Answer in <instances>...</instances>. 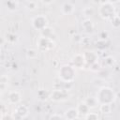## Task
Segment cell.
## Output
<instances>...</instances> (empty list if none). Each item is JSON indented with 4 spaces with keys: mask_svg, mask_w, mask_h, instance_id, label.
Returning <instances> with one entry per match:
<instances>
[{
    "mask_svg": "<svg viewBox=\"0 0 120 120\" xmlns=\"http://www.w3.org/2000/svg\"><path fill=\"white\" fill-rule=\"evenodd\" d=\"M96 98L99 105L112 104L116 99V94L112 88L108 86H102L98 90Z\"/></svg>",
    "mask_w": 120,
    "mask_h": 120,
    "instance_id": "obj_1",
    "label": "cell"
},
{
    "mask_svg": "<svg viewBox=\"0 0 120 120\" xmlns=\"http://www.w3.org/2000/svg\"><path fill=\"white\" fill-rule=\"evenodd\" d=\"M58 77L64 82H70L75 79V68L70 65H63L58 70Z\"/></svg>",
    "mask_w": 120,
    "mask_h": 120,
    "instance_id": "obj_2",
    "label": "cell"
},
{
    "mask_svg": "<svg viewBox=\"0 0 120 120\" xmlns=\"http://www.w3.org/2000/svg\"><path fill=\"white\" fill-rule=\"evenodd\" d=\"M98 14L103 19L112 20L115 16V8L112 2H110V1L102 2L101 6L98 8Z\"/></svg>",
    "mask_w": 120,
    "mask_h": 120,
    "instance_id": "obj_3",
    "label": "cell"
},
{
    "mask_svg": "<svg viewBox=\"0 0 120 120\" xmlns=\"http://www.w3.org/2000/svg\"><path fill=\"white\" fill-rule=\"evenodd\" d=\"M47 23H48L47 18L42 14H39V15L34 17L32 20V26L36 30L42 31L44 28L47 27Z\"/></svg>",
    "mask_w": 120,
    "mask_h": 120,
    "instance_id": "obj_4",
    "label": "cell"
},
{
    "mask_svg": "<svg viewBox=\"0 0 120 120\" xmlns=\"http://www.w3.org/2000/svg\"><path fill=\"white\" fill-rule=\"evenodd\" d=\"M38 46L40 50L43 51H47V50H51L54 47V42L52 41V38H42L40 37L38 39Z\"/></svg>",
    "mask_w": 120,
    "mask_h": 120,
    "instance_id": "obj_5",
    "label": "cell"
},
{
    "mask_svg": "<svg viewBox=\"0 0 120 120\" xmlns=\"http://www.w3.org/2000/svg\"><path fill=\"white\" fill-rule=\"evenodd\" d=\"M67 96H68V94L66 93V91H64L62 89H55L51 93L50 98L52 101H60V100L65 99L67 98Z\"/></svg>",
    "mask_w": 120,
    "mask_h": 120,
    "instance_id": "obj_6",
    "label": "cell"
},
{
    "mask_svg": "<svg viewBox=\"0 0 120 120\" xmlns=\"http://www.w3.org/2000/svg\"><path fill=\"white\" fill-rule=\"evenodd\" d=\"M83 56H84L86 65L92 66L93 64L98 62V55L94 52H86L83 53Z\"/></svg>",
    "mask_w": 120,
    "mask_h": 120,
    "instance_id": "obj_7",
    "label": "cell"
},
{
    "mask_svg": "<svg viewBox=\"0 0 120 120\" xmlns=\"http://www.w3.org/2000/svg\"><path fill=\"white\" fill-rule=\"evenodd\" d=\"M72 63H73V65H74L75 68H82L86 64L83 54H80V53H77L76 55L73 56Z\"/></svg>",
    "mask_w": 120,
    "mask_h": 120,
    "instance_id": "obj_8",
    "label": "cell"
},
{
    "mask_svg": "<svg viewBox=\"0 0 120 120\" xmlns=\"http://www.w3.org/2000/svg\"><path fill=\"white\" fill-rule=\"evenodd\" d=\"M14 112L19 118H25L28 115V108L25 105H18L15 108Z\"/></svg>",
    "mask_w": 120,
    "mask_h": 120,
    "instance_id": "obj_9",
    "label": "cell"
},
{
    "mask_svg": "<svg viewBox=\"0 0 120 120\" xmlns=\"http://www.w3.org/2000/svg\"><path fill=\"white\" fill-rule=\"evenodd\" d=\"M21 100V95L18 91H11L8 93V101L10 104H18Z\"/></svg>",
    "mask_w": 120,
    "mask_h": 120,
    "instance_id": "obj_10",
    "label": "cell"
},
{
    "mask_svg": "<svg viewBox=\"0 0 120 120\" xmlns=\"http://www.w3.org/2000/svg\"><path fill=\"white\" fill-rule=\"evenodd\" d=\"M82 30L87 34H90L94 31V24L90 19L83 20L82 22Z\"/></svg>",
    "mask_w": 120,
    "mask_h": 120,
    "instance_id": "obj_11",
    "label": "cell"
},
{
    "mask_svg": "<svg viewBox=\"0 0 120 120\" xmlns=\"http://www.w3.org/2000/svg\"><path fill=\"white\" fill-rule=\"evenodd\" d=\"M79 112L77 110V108H69L65 112V117L67 120H73L75 118H77L79 116Z\"/></svg>",
    "mask_w": 120,
    "mask_h": 120,
    "instance_id": "obj_12",
    "label": "cell"
},
{
    "mask_svg": "<svg viewBox=\"0 0 120 120\" xmlns=\"http://www.w3.org/2000/svg\"><path fill=\"white\" fill-rule=\"evenodd\" d=\"M61 11L65 15H70L74 11V6L70 2H65L61 7Z\"/></svg>",
    "mask_w": 120,
    "mask_h": 120,
    "instance_id": "obj_13",
    "label": "cell"
},
{
    "mask_svg": "<svg viewBox=\"0 0 120 120\" xmlns=\"http://www.w3.org/2000/svg\"><path fill=\"white\" fill-rule=\"evenodd\" d=\"M84 102H85L86 105L89 107V109H94V108H96L98 105H99L98 102V100H97V98H96V97H89V98H87L84 100Z\"/></svg>",
    "mask_w": 120,
    "mask_h": 120,
    "instance_id": "obj_14",
    "label": "cell"
},
{
    "mask_svg": "<svg viewBox=\"0 0 120 120\" xmlns=\"http://www.w3.org/2000/svg\"><path fill=\"white\" fill-rule=\"evenodd\" d=\"M77 110H78V112H79L80 114H83V115H86L87 113H89V111H90L89 107L86 105V103H85L84 101H83V102H81V103L78 105Z\"/></svg>",
    "mask_w": 120,
    "mask_h": 120,
    "instance_id": "obj_15",
    "label": "cell"
},
{
    "mask_svg": "<svg viewBox=\"0 0 120 120\" xmlns=\"http://www.w3.org/2000/svg\"><path fill=\"white\" fill-rule=\"evenodd\" d=\"M40 33H41V37L42 38H52V35H53L52 29L48 27V26L46 28H44L42 31H40Z\"/></svg>",
    "mask_w": 120,
    "mask_h": 120,
    "instance_id": "obj_16",
    "label": "cell"
},
{
    "mask_svg": "<svg viewBox=\"0 0 120 120\" xmlns=\"http://www.w3.org/2000/svg\"><path fill=\"white\" fill-rule=\"evenodd\" d=\"M99 111L104 114L110 113L112 111V106L111 104H101L99 105Z\"/></svg>",
    "mask_w": 120,
    "mask_h": 120,
    "instance_id": "obj_17",
    "label": "cell"
},
{
    "mask_svg": "<svg viewBox=\"0 0 120 120\" xmlns=\"http://www.w3.org/2000/svg\"><path fill=\"white\" fill-rule=\"evenodd\" d=\"M96 47L99 50H104L108 47V43L105 39H99L97 43H96Z\"/></svg>",
    "mask_w": 120,
    "mask_h": 120,
    "instance_id": "obj_18",
    "label": "cell"
},
{
    "mask_svg": "<svg viewBox=\"0 0 120 120\" xmlns=\"http://www.w3.org/2000/svg\"><path fill=\"white\" fill-rule=\"evenodd\" d=\"M84 120H98V115L96 112H89L85 115Z\"/></svg>",
    "mask_w": 120,
    "mask_h": 120,
    "instance_id": "obj_19",
    "label": "cell"
},
{
    "mask_svg": "<svg viewBox=\"0 0 120 120\" xmlns=\"http://www.w3.org/2000/svg\"><path fill=\"white\" fill-rule=\"evenodd\" d=\"M7 7H8V9L10 10V11H13L17 8V2L15 1H8L7 3Z\"/></svg>",
    "mask_w": 120,
    "mask_h": 120,
    "instance_id": "obj_20",
    "label": "cell"
},
{
    "mask_svg": "<svg viewBox=\"0 0 120 120\" xmlns=\"http://www.w3.org/2000/svg\"><path fill=\"white\" fill-rule=\"evenodd\" d=\"M111 21H112V25L114 28H118V27L120 26V19H119L118 17L114 16Z\"/></svg>",
    "mask_w": 120,
    "mask_h": 120,
    "instance_id": "obj_21",
    "label": "cell"
},
{
    "mask_svg": "<svg viewBox=\"0 0 120 120\" xmlns=\"http://www.w3.org/2000/svg\"><path fill=\"white\" fill-rule=\"evenodd\" d=\"M26 8L30 10H34L37 8V2L35 1H29L26 3Z\"/></svg>",
    "mask_w": 120,
    "mask_h": 120,
    "instance_id": "obj_22",
    "label": "cell"
},
{
    "mask_svg": "<svg viewBox=\"0 0 120 120\" xmlns=\"http://www.w3.org/2000/svg\"><path fill=\"white\" fill-rule=\"evenodd\" d=\"M104 63L106 64V66H112L114 63V58L112 56H108L104 59Z\"/></svg>",
    "mask_w": 120,
    "mask_h": 120,
    "instance_id": "obj_23",
    "label": "cell"
},
{
    "mask_svg": "<svg viewBox=\"0 0 120 120\" xmlns=\"http://www.w3.org/2000/svg\"><path fill=\"white\" fill-rule=\"evenodd\" d=\"M49 120H63V118H62V116H61L60 114L54 113V114L51 115V117H50Z\"/></svg>",
    "mask_w": 120,
    "mask_h": 120,
    "instance_id": "obj_24",
    "label": "cell"
},
{
    "mask_svg": "<svg viewBox=\"0 0 120 120\" xmlns=\"http://www.w3.org/2000/svg\"><path fill=\"white\" fill-rule=\"evenodd\" d=\"M2 120H14V118H13L11 115H8V114H6L5 116H3Z\"/></svg>",
    "mask_w": 120,
    "mask_h": 120,
    "instance_id": "obj_25",
    "label": "cell"
},
{
    "mask_svg": "<svg viewBox=\"0 0 120 120\" xmlns=\"http://www.w3.org/2000/svg\"><path fill=\"white\" fill-rule=\"evenodd\" d=\"M115 16H116V17H118V18L120 19V10H118V11L116 12V14H115Z\"/></svg>",
    "mask_w": 120,
    "mask_h": 120,
    "instance_id": "obj_26",
    "label": "cell"
},
{
    "mask_svg": "<svg viewBox=\"0 0 120 120\" xmlns=\"http://www.w3.org/2000/svg\"><path fill=\"white\" fill-rule=\"evenodd\" d=\"M73 120H80V119H79V118L77 117V118H75V119H73Z\"/></svg>",
    "mask_w": 120,
    "mask_h": 120,
    "instance_id": "obj_27",
    "label": "cell"
}]
</instances>
